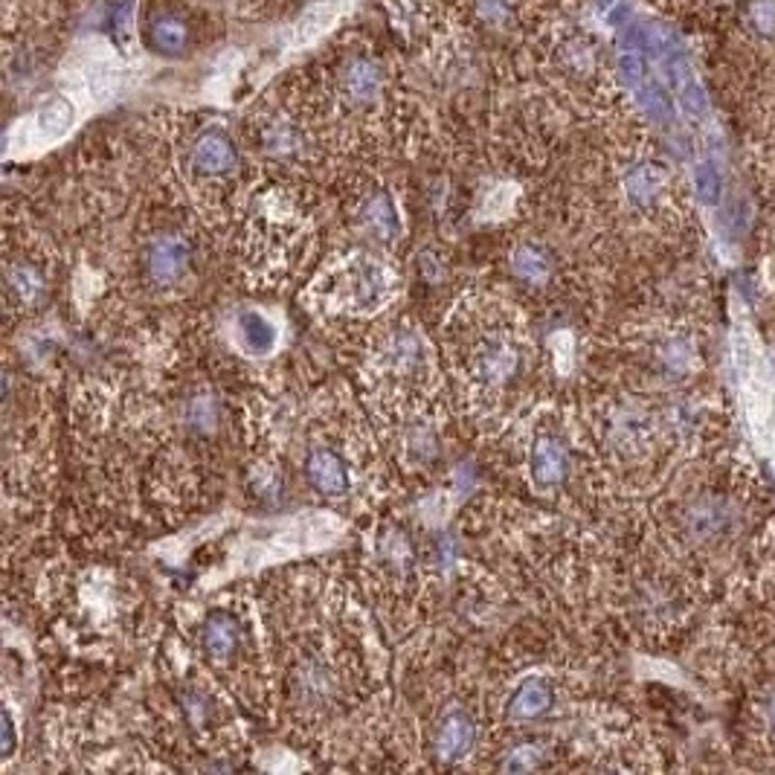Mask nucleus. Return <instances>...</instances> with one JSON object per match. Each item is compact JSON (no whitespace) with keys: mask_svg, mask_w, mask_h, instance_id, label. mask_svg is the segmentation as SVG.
I'll list each match as a JSON object with an SVG mask.
<instances>
[{"mask_svg":"<svg viewBox=\"0 0 775 775\" xmlns=\"http://www.w3.org/2000/svg\"><path fill=\"white\" fill-rule=\"evenodd\" d=\"M746 21L759 35L773 38L775 35V0H752L746 9Z\"/></svg>","mask_w":775,"mask_h":775,"instance_id":"nucleus-21","label":"nucleus"},{"mask_svg":"<svg viewBox=\"0 0 775 775\" xmlns=\"http://www.w3.org/2000/svg\"><path fill=\"white\" fill-rule=\"evenodd\" d=\"M392 294V280L384 264L372 262V259H361L352 264L343 280V303L355 311H375L389 299Z\"/></svg>","mask_w":775,"mask_h":775,"instance_id":"nucleus-2","label":"nucleus"},{"mask_svg":"<svg viewBox=\"0 0 775 775\" xmlns=\"http://www.w3.org/2000/svg\"><path fill=\"white\" fill-rule=\"evenodd\" d=\"M407 447H410V454L419 456V463H428V459H433V456L438 454V438L430 428H415L413 433H410Z\"/></svg>","mask_w":775,"mask_h":775,"instance_id":"nucleus-24","label":"nucleus"},{"mask_svg":"<svg viewBox=\"0 0 775 775\" xmlns=\"http://www.w3.org/2000/svg\"><path fill=\"white\" fill-rule=\"evenodd\" d=\"M552 709V688L544 680H526L509 700V715L514 720H535Z\"/></svg>","mask_w":775,"mask_h":775,"instance_id":"nucleus-14","label":"nucleus"},{"mask_svg":"<svg viewBox=\"0 0 775 775\" xmlns=\"http://www.w3.org/2000/svg\"><path fill=\"white\" fill-rule=\"evenodd\" d=\"M680 107H683L692 119H700V116L706 114V93H703V88L694 82V79L680 82Z\"/></svg>","mask_w":775,"mask_h":775,"instance_id":"nucleus-23","label":"nucleus"},{"mask_svg":"<svg viewBox=\"0 0 775 775\" xmlns=\"http://www.w3.org/2000/svg\"><path fill=\"white\" fill-rule=\"evenodd\" d=\"M146 42L151 50L163 53V56H181L190 44V26L178 12H157L155 18H149L146 26Z\"/></svg>","mask_w":775,"mask_h":775,"instance_id":"nucleus-11","label":"nucleus"},{"mask_svg":"<svg viewBox=\"0 0 775 775\" xmlns=\"http://www.w3.org/2000/svg\"><path fill=\"white\" fill-rule=\"evenodd\" d=\"M215 419H218V410H215L209 398H195L190 404V421L198 430H209L215 424Z\"/></svg>","mask_w":775,"mask_h":775,"instance_id":"nucleus-27","label":"nucleus"},{"mask_svg":"<svg viewBox=\"0 0 775 775\" xmlns=\"http://www.w3.org/2000/svg\"><path fill=\"white\" fill-rule=\"evenodd\" d=\"M569 474V451L558 436H540L532 447V477L540 488L561 486Z\"/></svg>","mask_w":775,"mask_h":775,"instance_id":"nucleus-9","label":"nucleus"},{"mask_svg":"<svg viewBox=\"0 0 775 775\" xmlns=\"http://www.w3.org/2000/svg\"><path fill=\"white\" fill-rule=\"evenodd\" d=\"M694 186H697V195H700L703 204L715 207L720 201V192H723V178L711 163H700L697 172H694Z\"/></svg>","mask_w":775,"mask_h":775,"instance_id":"nucleus-20","label":"nucleus"},{"mask_svg":"<svg viewBox=\"0 0 775 775\" xmlns=\"http://www.w3.org/2000/svg\"><path fill=\"white\" fill-rule=\"evenodd\" d=\"M201 642H204V651L213 662H230L239 651L241 634L239 625L232 619L230 613H213L207 622H204V630H201Z\"/></svg>","mask_w":775,"mask_h":775,"instance_id":"nucleus-12","label":"nucleus"},{"mask_svg":"<svg viewBox=\"0 0 775 775\" xmlns=\"http://www.w3.org/2000/svg\"><path fill=\"white\" fill-rule=\"evenodd\" d=\"M15 752V723H12V715L9 709L3 711V755H12Z\"/></svg>","mask_w":775,"mask_h":775,"instance_id":"nucleus-29","label":"nucleus"},{"mask_svg":"<svg viewBox=\"0 0 775 775\" xmlns=\"http://www.w3.org/2000/svg\"><path fill=\"white\" fill-rule=\"evenodd\" d=\"M512 271L517 280L532 282V285H535V282H544L546 276H549V271H552V262H549V257H546L544 248L523 244V248L514 250Z\"/></svg>","mask_w":775,"mask_h":775,"instance_id":"nucleus-16","label":"nucleus"},{"mask_svg":"<svg viewBox=\"0 0 775 775\" xmlns=\"http://www.w3.org/2000/svg\"><path fill=\"white\" fill-rule=\"evenodd\" d=\"M770 723H773V729H775V697H773V703H770Z\"/></svg>","mask_w":775,"mask_h":775,"instance_id":"nucleus-30","label":"nucleus"},{"mask_svg":"<svg viewBox=\"0 0 775 775\" xmlns=\"http://www.w3.org/2000/svg\"><path fill=\"white\" fill-rule=\"evenodd\" d=\"M70 125H73V105L61 100V96L47 102V105L38 111V116H35V128H38V134L47 137V140H56V137L67 134Z\"/></svg>","mask_w":775,"mask_h":775,"instance_id":"nucleus-17","label":"nucleus"},{"mask_svg":"<svg viewBox=\"0 0 775 775\" xmlns=\"http://www.w3.org/2000/svg\"><path fill=\"white\" fill-rule=\"evenodd\" d=\"M340 84H343V93H346L349 102H355V105H372V102H378L380 93H384V70H380L378 61L357 56L343 67Z\"/></svg>","mask_w":775,"mask_h":775,"instance_id":"nucleus-7","label":"nucleus"},{"mask_svg":"<svg viewBox=\"0 0 775 775\" xmlns=\"http://www.w3.org/2000/svg\"><path fill=\"white\" fill-rule=\"evenodd\" d=\"M262 149L273 157H290L299 149V134L290 128L288 123H271L264 125L262 132Z\"/></svg>","mask_w":775,"mask_h":775,"instance_id":"nucleus-19","label":"nucleus"},{"mask_svg":"<svg viewBox=\"0 0 775 775\" xmlns=\"http://www.w3.org/2000/svg\"><path fill=\"white\" fill-rule=\"evenodd\" d=\"M477 15L482 24L503 26L514 15V0H477Z\"/></svg>","mask_w":775,"mask_h":775,"instance_id":"nucleus-22","label":"nucleus"},{"mask_svg":"<svg viewBox=\"0 0 775 775\" xmlns=\"http://www.w3.org/2000/svg\"><path fill=\"white\" fill-rule=\"evenodd\" d=\"M361 221L363 227L369 230V236H375L378 241H392L398 236V230H401L396 201L389 198L387 192H375V195L363 204Z\"/></svg>","mask_w":775,"mask_h":775,"instance_id":"nucleus-13","label":"nucleus"},{"mask_svg":"<svg viewBox=\"0 0 775 775\" xmlns=\"http://www.w3.org/2000/svg\"><path fill=\"white\" fill-rule=\"evenodd\" d=\"M619 73L622 79L627 82V88H639V84L645 82V67H642V58L634 56V53H622L619 58Z\"/></svg>","mask_w":775,"mask_h":775,"instance_id":"nucleus-26","label":"nucleus"},{"mask_svg":"<svg viewBox=\"0 0 775 775\" xmlns=\"http://www.w3.org/2000/svg\"><path fill=\"white\" fill-rule=\"evenodd\" d=\"M384 366L396 378H415L428 363V346L415 331H396L384 346Z\"/></svg>","mask_w":775,"mask_h":775,"instance_id":"nucleus-8","label":"nucleus"},{"mask_svg":"<svg viewBox=\"0 0 775 775\" xmlns=\"http://www.w3.org/2000/svg\"><path fill=\"white\" fill-rule=\"evenodd\" d=\"M306 479L317 494L329 497V500L346 497L349 488H352L346 459H343L338 451L322 445L311 447L306 454Z\"/></svg>","mask_w":775,"mask_h":775,"instance_id":"nucleus-5","label":"nucleus"},{"mask_svg":"<svg viewBox=\"0 0 775 775\" xmlns=\"http://www.w3.org/2000/svg\"><path fill=\"white\" fill-rule=\"evenodd\" d=\"M192 262L190 241L178 232H163L146 250V271L157 285H174L183 280V273Z\"/></svg>","mask_w":775,"mask_h":775,"instance_id":"nucleus-4","label":"nucleus"},{"mask_svg":"<svg viewBox=\"0 0 775 775\" xmlns=\"http://www.w3.org/2000/svg\"><path fill=\"white\" fill-rule=\"evenodd\" d=\"M540 759H544L540 746H532V743H526V746H517V750L509 752V759L503 761V770H512V773H526V770H535L537 764H540Z\"/></svg>","mask_w":775,"mask_h":775,"instance_id":"nucleus-25","label":"nucleus"},{"mask_svg":"<svg viewBox=\"0 0 775 775\" xmlns=\"http://www.w3.org/2000/svg\"><path fill=\"white\" fill-rule=\"evenodd\" d=\"M662 190H665V172H662V166L636 163L634 169L625 174V192L639 207L653 204V201L662 195Z\"/></svg>","mask_w":775,"mask_h":775,"instance_id":"nucleus-15","label":"nucleus"},{"mask_svg":"<svg viewBox=\"0 0 775 775\" xmlns=\"http://www.w3.org/2000/svg\"><path fill=\"white\" fill-rule=\"evenodd\" d=\"M190 166L192 172L204 174V178H224L239 166V151L236 143L224 128H207L195 137L190 149Z\"/></svg>","mask_w":775,"mask_h":775,"instance_id":"nucleus-3","label":"nucleus"},{"mask_svg":"<svg viewBox=\"0 0 775 775\" xmlns=\"http://www.w3.org/2000/svg\"><path fill=\"white\" fill-rule=\"evenodd\" d=\"M7 282H9V294L18 297V303H24V306L42 297L44 290L42 273L35 271V267H30V264H15V267H9Z\"/></svg>","mask_w":775,"mask_h":775,"instance_id":"nucleus-18","label":"nucleus"},{"mask_svg":"<svg viewBox=\"0 0 775 775\" xmlns=\"http://www.w3.org/2000/svg\"><path fill=\"white\" fill-rule=\"evenodd\" d=\"M232 334H236V343L244 355L250 357H267L273 355V349L280 343V329L276 322L262 311H239L236 320H232Z\"/></svg>","mask_w":775,"mask_h":775,"instance_id":"nucleus-6","label":"nucleus"},{"mask_svg":"<svg viewBox=\"0 0 775 775\" xmlns=\"http://www.w3.org/2000/svg\"><path fill=\"white\" fill-rule=\"evenodd\" d=\"M470 372H474V380L486 389L512 387L523 372V352L505 334H491L474 349Z\"/></svg>","mask_w":775,"mask_h":775,"instance_id":"nucleus-1","label":"nucleus"},{"mask_svg":"<svg viewBox=\"0 0 775 775\" xmlns=\"http://www.w3.org/2000/svg\"><path fill=\"white\" fill-rule=\"evenodd\" d=\"M477 743V723L470 720L468 711H451L442 718L436 732V752L442 761L465 759Z\"/></svg>","mask_w":775,"mask_h":775,"instance_id":"nucleus-10","label":"nucleus"},{"mask_svg":"<svg viewBox=\"0 0 775 775\" xmlns=\"http://www.w3.org/2000/svg\"><path fill=\"white\" fill-rule=\"evenodd\" d=\"M329 21H331V9H317V12H311V15L303 21V26H299V38L303 42H311L314 35H320L326 26H329Z\"/></svg>","mask_w":775,"mask_h":775,"instance_id":"nucleus-28","label":"nucleus"}]
</instances>
